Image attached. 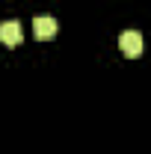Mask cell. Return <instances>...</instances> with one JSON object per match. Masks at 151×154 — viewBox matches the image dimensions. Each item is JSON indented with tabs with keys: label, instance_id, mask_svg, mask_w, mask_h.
<instances>
[{
	"label": "cell",
	"instance_id": "obj_1",
	"mask_svg": "<svg viewBox=\"0 0 151 154\" xmlns=\"http://www.w3.org/2000/svg\"><path fill=\"white\" fill-rule=\"evenodd\" d=\"M119 48H122L125 57H139V54H142V36H139L136 30H125V33L119 36Z\"/></svg>",
	"mask_w": 151,
	"mask_h": 154
},
{
	"label": "cell",
	"instance_id": "obj_2",
	"mask_svg": "<svg viewBox=\"0 0 151 154\" xmlns=\"http://www.w3.org/2000/svg\"><path fill=\"white\" fill-rule=\"evenodd\" d=\"M21 38H24V33H21V24H18V21H3V24H0V42H3L6 48L21 45Z\"/></svg>",
	"mask_w": 151,
	"mask_h": 154
},
{
	"label": "cell",
	"instance_id": "obj_3",
	"mask_svg": "<svg viewBox=\"0 0 151 154\" xmlns=\"http://www.w3.org/2000/svg\"><path fill=\"white\" fill-rule=\"evenodd\" d=\"M57 18H51V15H39L33 21V30H36V38H54L57 36Z\"/></svg>",
	"mask_w": 151,
	"mask_h": 154
}]
</instances>
